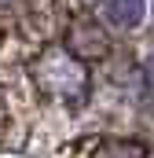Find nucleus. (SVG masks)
<instances>
[{"instance_id": "obj_1", "label": "nucleus", "mask_w": 154, "mask_h": 158, "mask_svg": "<svg viewBox=\"0 0 154 158\" xmlns=\"http://www.w3.org/2000/svg\"><path fill=\"white\" fill-rule=\"evenodd\" d=\"M33 77H37V85L48 96L66 99V103H77L88 92V70H84V63L77 55H70V52H48L37 66H33Z\"/></svg>"}, {"instance_id": "obj_2", "label": "nucleus", "mask_w": 154, "mask_h": 158, "mask_svg": "<svg viewBox=\"0 0 154 158\" xmlns=\"http://www.w3.org/2000/svg\"><path fill=\"white\" fill-rule=\"evenodd\" d=\"M107 15H110L114 26H136L143 19V0H110Z\"/></svg>"}, {"instance_id": "obj_3", "label": "nucleus", "mask_w": 154, "mask_h": 158, "mask_svg": "<svg viewBox=\"0 0 154 158\" xmlns=\"http://www.w3.org/2000/svg\"><path fill=\"white\" fill-rule=\"evenodd\" d=\"M0 4H7V0H0Z\"/></svg>"}]
</instances>
